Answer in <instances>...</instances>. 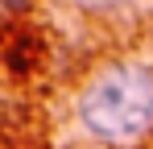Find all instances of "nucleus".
<instances>
[{
    "label": "nucleus",
    "mask_w": 153,
    "mask_h": 149,
    "mask_svg": "<svg viewBox=\"0 0 153 149\" xmlns=\"http://www.w3.org/2000/svg\"><path fill=\"white\" fill-rule=\"evenodd\" d=\"M79 124L103 145H128L153 128V71L145 62H112L79 95Z\"/></svg>",
    "instance_id": "1"
},
{
    "label": "nucleus",
    "mask_w": 153,
    "mask_h": 149,
    "mask_svg": "<svg viewBox=\"0 0 153 149\" xmlns=\"http://www.w3.org/2000/svg\"><path fill=\"white\" fill-rule=\"evenodd\" d=\"M29 0H0V8H8V13H21Z\"/></svg>",
    "instance_id": "3"
},
{
    "label": "nucleus",
    "mask_w": 153,
    "mask_h": 149,
    "mask_svg": "<svg viewBox=\"0 0 153 149\" xmlns=\"http://www.w3.org/2000/svg\"><path fill=\"white\" fill-rule=\"evenodd\" d=\"M83 8H116V4H128V0H75Z\"/></svg>",
    "instance_id": "2"
}]
</instances>
